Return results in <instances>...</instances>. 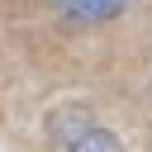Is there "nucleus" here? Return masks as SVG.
I'll return each mask as SVG.
<instances>
[{"label": "nucleus", "instance_id": "1", "mask_svg": "<svg viewBox=\"0 0 152 152\" xmlns=\"http://www.w3.org/2000/svg\"><path fill=\"white\" fill-rule=\"evenodd\" d=\"M52 5L76 24H100V19H114L128 0H52Z\"/></svg>", "mask_w": 152, "mask_h": 152}, {"label": "nucleus", "instance_id": "2", "mask_svg": "<svg viewBox=\"0 0 152 152\" xmlns=\"http://www.w3.org/2000/svg\"><path fill=\"white\" fill-rule=\"evenodd\" d=\"M62 142H66V152H119L114 133L95 128V124H90V114L81 119V128H76V133H62Z\"/></svg>", "mask_w": 152, "mask_h": 152}]
</instances>
